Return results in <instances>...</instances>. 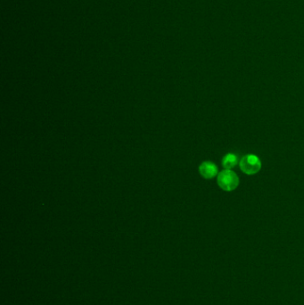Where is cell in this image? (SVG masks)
<instances>
[{
    "label": "cell",
    "instance_id": "3",
    "mask_svg": "<svg viewBox=\"0 0 304 305\" xmlns=\"http://www.w3.org/2000/svg\"><path fill=\"white\" fill-rule=\"evenodd\" d=\"M199 172L203 178L206 180L213 179L218 174V167L213 162L206 161L199 167Z\"/></svg>",
    "mask_w": 304,
    "mask_h": 305
},
{
    "label": "cell",
    "instance_id": "4",
    "mask_svg": "<svg viewBox=\"0 0 304 305\" xmlns=\"http://www.w3.org/2000/svg\"><path fill=\"white\" fill-rule=\"evenodd\" d=\"M237 162H238V160H237V155L230 152L224 156L223 160H222V165L225 169L230 170L237 165Z\"/></svg>",
    "mask_w": 304,
    "mask_h": 305
},
{
    "label": "cell",
    "instance_id": "2",
    "mask_svg": "<svg viewBox=\"0 0 304 305\" xmlns=\"http://www.w3.org/2000/svg\"><path fill=\"white\" fill-rule=\"evenodd\" d=\"M240 169L247 175H254L261 169V162L254 154H247L240 161Z\"/></svg>",
    "mask_w": 304,
    "mask_h": 305
},
{
    "label": "cell",
    "instance_id": "1",
    "mask_svg": "<svg viewBox=\"0 0 304 305\" xmlns=\"http://www.w3.org/2000/svg\"><path fill=\"white\" fill-rule=\"evenodd\" d=\"M217 183L222 190L230 192L237 189L239 186V178L236 172L231 170H224L218 175Z\"/></svg>",
    "mask_w": 304,
    "mask_h": 305
}]
</instances>
